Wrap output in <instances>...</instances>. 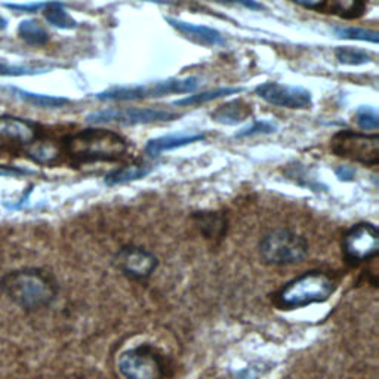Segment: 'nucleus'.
<instances>
[{"instance_id":"obj_1","label":"nucleus","mask_w":379,"mask_h":379,"mask_svg":"<svg viewBox=\"0 0 379 379\" xmlns=\"http://www.w3.org/2000/svg\"><path fill=\"white\" fill-rule=\"evenodd\" d=\"M0 292L26 311L48 308L57 299V279L42 268H19L0 277Z\"/></svg>"},{"instance_id":"obj_2","label":"nucleus","mask_w":379,"mask_h":379,"mask_svg":"<svg viewBox=\"0 0 379 379\" xmlns=\"http://www.w3.org/2000/svg\"><path fill=\"white\" fill-rule=\"evenodd\" d=\"M338 285L330 274L311 270L292 279L276 295V304L283 310L302 308L311 304L326 302L337 290Z\"/></svg>"},{"instance_id":"obj_3","label":"nucleus","mask_w":379,"mask_h":379,"mask_svg":"<svg viewBox=\"0 0 379 379\" xmlns=\"http://www.w3.org/2000/svg\"><path fill=\"white\" fill-rule=\"evenodd\" d=\"M67 151L80 164L114 161L127 151V141L107 129H85L67 141Z\"/></svg>"},{"instance_id":"obj_4","label":"nucleus","mask_w":379,"mask_h":379,"mask_svg":"<svg viewBox=\"0 0 379 379\" xmlns=\"http://www.w3.org/2000/svg\"><path fill=\"white\" fill-rule=\"evenodd\" d=\"M258 251L267 265H294L307 256L308 242L304 236L289 229H276L263 237Z\"/></svg>"},{"instance_id":"obj_5","label":"nucleus","mask_w":379,"mask_h":379,"mask_svg":"<svg viewBox=\"0 0 379 379\" xmlns=\"http://www.w3.org/2000/svg\"><path fill=\"white\" fill-rule=\"evenodd\" d=\"M200 80L197 78L186 79H168L159 80L148 85L121 86L96 94L100 101H136L146 98H159V96L172 94H191L199 88Z\"/></svg>"},{"instance_id":"obj_6","label":"nucleus","mask_w":379,"mask_h":379,"mask_svg":"<svg viewBox=\"0 0 379 379\" xmlns=\"http://www.w3.org/2000/svg\"><path fill=\"white\" fill-rule=\"evenodd\" d=\"M118 372L125 379H165V360L155 346L143 344L118 355Z\"/></svg>"},{"instance_id":"obj_7","label":"nucleus","mask_w":379,"mask_h":379,"mask_svg":"<svg viewBox=\"0 0 379 379\" xmlns=\"http://www.w3.org/2000/svg\"><path fill=\"white\" fill-rule=\"evenodd\" d=\"M333 155L349 159L364 166L379 164V136L364 135L354 131H341L330 141Z\"/></svg>"},{"instance_id":"obj_8","label":"nucleus","mask_w":379,"mask_h":379,"mask_svg":"<svg viewBox=\"0 0 379 379\" xmlns=\"http://www.w3.org/2000/svg\"><path fill=\"white\" fill-rule=\"evenodd\" d=\"M379 252V233L375 224L359 222L350 227L342 237V254L349 263L360 264Z\"/></svg>"},{"instance_id":"obj_9","label":"nucleus","mask_w":379,"mask_h":379,"mask_svg":"<svg viewBox=\"0 0 379 379\" xmlns=\"http://www.w3.org/2000/svg\"><path fill=\"white\" fill-rule=\"evenodd\" d=\"M113 263L118 272L134 281L148 280L159 267L157 256L148 249L136 245L122 246L116 252Z\"/></svg>"},{"instance_id":"obj_10","label":"nucleus","mask_w":379,"mask_h":379,"mask_svg":"<svg viewBox=\"0 0 379 379\" xmlns=\"http://www.w3.org/2000/svg\"><path fill=\"white\" fill-rule=\"evenodd\" d=\"M178 116L168 110H159V108H108V110H103L98 113H92L86 121L89 123H118L123 126H132V125H147V123H156V122H168L173 121Z\"/></svg>"},{"instance_id":"obj_11","label":"nucleus","mask_w":379,"mask_h":379,"mask_svg":"<svg viewBox=\"0 0 379 379\" xmlns=\"http://www.w3.org/2000/svg\"><path fill=\"white\" fill-rule=\"evenodd\" d=\"M259 98L265 103L281 107L292 108V110H307L312 105L311 92L299 88V86L281 85L277 82H265L255 89Z\"/></svg>"},{"instance_id":"obj_12","label":"nucleus","mask_w":379,"mask_h":379,"mask_svg":"<svg viewBox=\"0 0 379 379\" xmlns=\"http://www.w3.org/2000/svg\"><path fill=\"white\" fill-rule=\"evenodd\" d=\"M290 2L316 12L337 15L344 19H355L366 12L369 0H290Z\"/></svg>"},{"instance_id":"obj_13","label":"nucleus","mask_w":379,"mask_h":379,"mask_svg":"<svg viewBox=\"0 0 379 379\" xmlns=\"http://www.w3.org/2000/svg\"><path fill=\"white\" fill-rule=\"evenodd\" d=\"M166 23L175 28L178 33H181L184 37L188 39L190 42L196 43V45L200 46H208V48H215V46H221L225 43L224 36L220 33L218 30H213L206 26H197V24H191L186 23V21H181L177 18H165Z\"/></svg>"},{"instance_id":"obj_14","label":"nucleus","mask_w":379,"mask_h":379,"mask_svg":"<svg viewBox=\"0 0 379 379\" xmlns=\"http://www.w3.org/2000/svg\"><path fill=\"white\" fill-rule=\"evenodd\" d=\"M36 138L33 125L18 117H0V143L14 141L19 144H28Z\"/></svg>"},{"instance_id":"obj_15","label":"nucleus","mask_w":379,"mask_h":379,"mask_svg":"<svg viewBox=\"0 0 379 379\" xmlns=\"http://www.w3.org/2000/svg\"><path fill=\"white\" fill-rule=\"evenodd\" d=\"M193 220L208 240H221L227 233V216L221 212H197Z\"/></svg>"},{"instance_id":"obj_16","label":"nucleus","mask_w":379,"mask_h":379,"mask_svg":"<svg viewBox=\"0 0 379 379\" xmlns=\"http://www.w3.org/2000/svg\"><path fill=\"white\" fill-rule=\"evenodd\" d=\"M251 114H252L251 105L246 104L242 100H236V101L225 103L216 108V110L212 113V121L220 125L234 126L237 123L247 121Z\"/></svg>"},{"instance_id":"obj_17","label":"nucleus","mask_w":379,"mask_h":379,"mask_svg":"<svg viewBox=\"0 0 379 379\" xmlns=\"http://www.w3.org/2000/svg\"><path fill=\"white\" fill-rule=\"evenodd\" d=\"M204 139L203 134H190V135H168L160 136L156 139H151L146 146V153L150 156H159L164 151H169L173 148H179L184 146H188L197 141Z\"/></svg>"},{"instance_id":"obj_18","label":"nucleus","mask_w":379,"mask_h":379,"mask_svg":"<svg viewBox=\"0 0 379 379\" xmlns=\"http://www.w3.org/2000/svg\"><path fill=\"white\" fill-rule=\"evenodd\" d=\"M43 17L48 21V24L60 30H74L78 27V21H76L69 12L66 6L60 0H49L45 8L42 9Z\"/></svg>"},{"instance_id":"obj_19","label":"nucleus","mask_w":379,"mask_h":379,"mask_svg":"<svg viewBox=\"0 0 379 379\" xmlns=\"http://www.w3.org/2000/svg\"><path fill=\"white\" fill-rule=\"evenodd\" d=\"M10 92H12L21 101H24L30 105H35L37 108H61L70 103L67 98H62V96H52V95L30 92V91L17 88V86H12V88H10Z\"/></svg>"},{"instance_id":"obj_20","label":"nucleus","mask_w":379,"mask_h":379,"mask_svg":"<svg viewBox=\"0 0 379 379\" xmlns=\"http://www.w3.org/2000/svg\"><path fill=\"white\" fill-rule=\"evenodd\" d=\"M17 31L19 39L30 46H43L49 42V33L37 19H23Z\"/></svg>"},{"instance_id":"obj_21","label":"nucleus","mask_w":379,"mask_h":379,"mask_svg":"<svg viewBox=\"0 0 379 379\" xmlns=\"http://www.w3.org/2000/svg\"><path fill=\"white\" fill-rule=\"evenodd\" d=\"M151 172V166L148 165H131L125 166L122 169H117L107 175L105 182L108 186H116V184H125L129 181H135L139 178H144Z\"/></svg>"},{"instance_id":"obj_22","label":"nucleus","mask_w":379,"mask_h":379,"mask_svg":"<svg viewBox=\"0 0 379 379\" xmlns=\"http://www.w3.org/2000/svg\"><path fill=\"white\" fill-rule=\"evenodd\" d=\"M242 91H243V88H218V89H212V91H206V92L196 94V95H190V96H187V98H182V100L175 101V103H173V105H178V107L199 105V104H204V103L222 98V96L239 94Z\"/></svg>"},{"instance_id":"obj_23","label":"nucleus","mask_w":379,"mask_h":379,"mask_svg":"<svg viewBox=\"0 0 379 379\" xmlns=\"http://www.w3.org/2000/svg\"><path fill=\"white\" fill-rule=\"evenodd\" d=\"M335 55H337V60L341 64H345V66H363V64H369L373 60L369 52L351 46L338 48L335 51Z\"/></svg>"},{"instance_id":"obj_24","label":"nucleus","mask_w":379,"mask_h":379,"mask_svg":"<svg viewBox=\"0 0 379 379\" xmlns=\"http://www.w3.org/2000/svg\"><path fill=\"white\" fill-rule=\"evenodd\" d=\"M335 35L340 39H349V40H360V42H379V33L378 31L359 28V27H335Z\"/></svg>"},{"instance_id":"obj_25","label":"nucleus","mask_w":379,"mask_h":379,"mask_svg":"<svg viewBox=\"0 0 379 379\" xmlns=\"http://www.w3.org/2000/svg\"><path fill=\"white\" fill-rule=\"evenodd\" d=\"M46 71H49V67L17 66V64H6L0 61V78H21V76H35Z\"/></svg>"},{"instance_id":"obj_26","label":"nucleus","mask_w":379,"mask_h":379,"mask_svg":"<svg viewBox=\"0 0 379 379\" xmlns=\"http://www.w3.org/2000/svg\"><path fill=\"white\" fill-rule=\"evenodd\" d=\"M355 122L364 131H375L379 127V114L373 107L362 105L355 114Z\"/></svg>"},{"instance_id":"obj_27","label":"nucleus","mask_w":379,"mask_h":379,"mask_svg":"<svg viewBox=\"0 0 379 379\" xmlns=\"http://www.w3.org/2000/svg\"><path fill=\"white\" fill-rule=\"evenodd\" d=\"M28 156L37 164H49V161L55 160L58 157V148L53 144H35L30 148Z\"/></svg>"},{"instance_id":"obj_28","label":"nucleus","mask_w":379,"mask_h":379,"mask_svg":"<svg viewBox=\"0 0 379 379\" xmlns=\"http://www.w3.org/2000/svg\"><path fill=\"white\" fill-rule=\"evenodd\" d=\"M277 129V126L272 122H255L251 126H246L240 129L239 132L236 134V138H243V136H252V135H259V134H272Z\"/></svg>"},{"instance_id":"obj_29","label":"nucleus","mask_w":379,"mask_h":379,"mask_svg":"<svg viewBox=\"0 0 379 379\" xmlns=\"http://www.w3.org/2000/svg\"><path fill=\"white\" fill-rule=\"evenodd\" d=\"M211 2L220 3V5H236L242 6L251 10H263L264 6L258 2V0H211Z\"/></svg>"},{"instance_id":"obj_30","label":"nucleus","mask_w":379,"mask_h":379,"mask_svg":"<svg viewBox=\"0 0 379 379\" xmlns=\"http://www.w3.org/2000/svg\"><path fill=\"white\" fill-rule=\"evenodd\" d=\"M46 2H39V3H21V5H14V3H5L6 8L18 10V12H26V14H33L37 12V10H42L45 8Z\"/></svg>"},{"instance_id":"obj_31","label":"nucleus","mask_w":379,"mask_h":379,"mask_svg":"<svg viewBox=\"0 0 379 379\" xmlns=\"http://www.w3.org/2000/svg\"><path fill=\"white\" fill-rule=\"evenodd\" d=\"M147 2H155L160 5H177L181 2V0H147Z\"/></svg>"},{"instance_id":"obj_32","label":"nucleus","mask_w":379,"mask_h":379,"mask_svg":"<svg viewBox=\"0 0 379 379\" xmlns=\"http://www.w3.org/2000/svg\"><path fill=\"white\" fill-rule=\"evenodd\" d=\"M338 175L341 177V179H344V178H346V177L351 178L353 170H349L346 168H341V169H338Z\"/></svg>"},{"instance_id":"obj_33","label":"nucleus","mask_w":379,"mask_h":379,"mask_svg":"<svg viewBox=\"0 0 379 379\" xmlns=\"http://www.w3.org/2000/svg\"><path fill=\"white\" fill-rule=\"evenodd\" d=\"M8 27V19H5L2 15H0V30H5Z\"/></svg>"}]
</instances>
